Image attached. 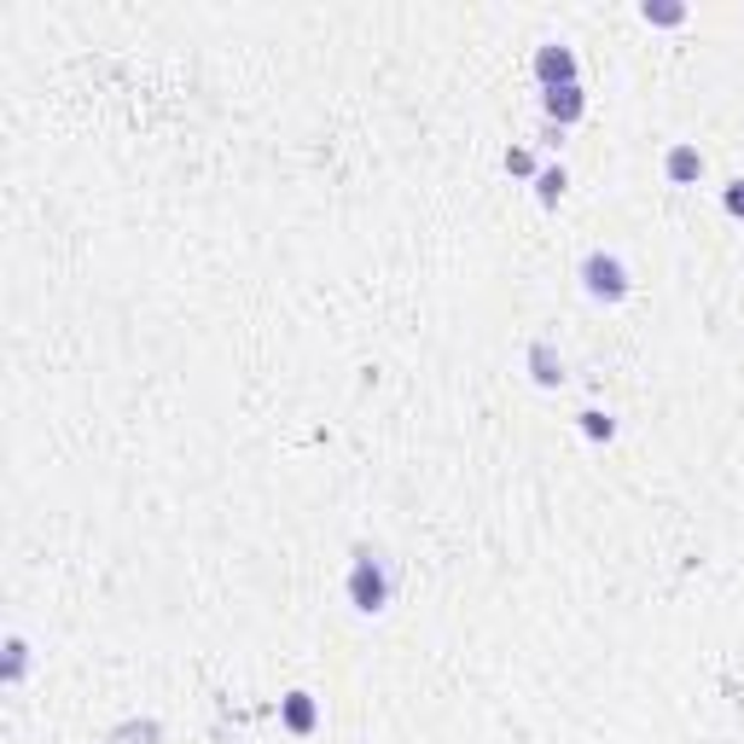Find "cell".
<instances>
[{
    "label": "cell",
    "mask_w": 744,
    "mask_h": 744,
    "mask_svg": "<svg viewBox=\"0 0 744 744\" xmlns=\"http://www.w3.org/2000/svg\"><path fill=\"white\" fill-rule=\"evenodd\" d=\"M582 286H587V297H599V302H623L628 297V268L617 262V256L594 250L582 262Z\"/></svg>",
    "instance_id": "obj_1"
},
{
    "label": "cell",
    "mask_w": 744,
    "mask_h": 744,
    "mask_svg": "<svg viewBox=\"0 0 744 744\" xmlns=\"http://www.w3.org/2000/svg\"><path fill=\"white\" fill-rule=\"evenodd\" d=\"M349 599L355 611H384V599H390V582H384V571L373 564V553H355V571H349Z\"/></svg>",
    "instance_id": "obj_2"
},
{
    "label": "cell",
    "mask_w": 744,
    "mask_h": 744,
    "mask_svg": "<svg viewBox=\"0 0 744 744\" xmlns=\"http://www.w3.org/2000/svg\"><path fill=\"white\" fill-rule=\"evenodd\" d=\"M535 76L547 82V93L553 88H576V53L571 47H542V53H535Z\"/></svg>",
    "instance_id": "obj_3"
},
{
    "label": "cell",
    "mask_w": 744,
    "mask_h": 744,
    "mask_svg": "<svg viewBox=\"0 0 744 744\" xmlns=\"http://www.w3.org/2000/svg\"><path fill=\"white\" fill-rule=\"evenodd\" d=\"M663 169H669L675 187H692L704 175V158H698V146H669V163H663Z\"/></svg>",
    "instance_id": "obj_4"
},
{
    "label": "cell",
    "mask_w": 744,
    "mask_h": 744,
    "mask_svg": "<svg viewBox=\"0 0 744 744\" xmlns=\"http://www.w3.org/2000/svg\"><path fill=\"white\" fill-rule=\"evenodd\" d=\"M582 111H587V99H582V88H553V93H547V117H553L558 128H564V122H576Z\"/></svg>",
    "instance_id": "obj_5"
},
{
    "label": "cell",
    "mask_w": 744,
    "mask_h": 744,
    "mask_svg": "<svg viewBox=\"0 0 744 744\" xmlns=\"http://www.w3.org/2000/svg\"><path fill=\"white\" fill-rule=\"evenodd\" d=\"M315 722H320L315 698H309V692H291V698H286V727L291 733H315Z\"/></svg>",
    "instance_id": "obj_6"
},
{
    "label": "cell",
    "mask_w": 744,
    "mask_h": 744,
    "mask_svg": "<svg viewBox=\"0 0 744 744\" xmlns=\"http://www.w3.org/2000/svg\"><path fill=\"white\" fill-rule=\"evenodd\" d=\"M529 367H535V384H547V390H553V384H564V367L553 361V349H547V344H535V349H529Z\"/></svg>",
    "instance_id": "obj_7"
},
{
    "label": "cell",
    "mask_w": 744,
    "mask_h": 744,
    "mask_svg": "<svg viewBox=\"0 0 744 744\" xmlns=\"http://www.w3.org/2000/svg\"><path fill=\"white\" fill-rule=\"evenodd\" d=\"M535 198H542V204H558V198H564V169H542V175H535Z\"/></svg>",
    "instance_id": "obj_8"
},
{
    "label": "cell",
    "mask_w": 744,
    "mask_h": 744,
    "mask_svg": "<svg viewBox=\"0 0 744 744\" xmlns=\"http://www.w3.org/2000/svg\"><path fill=\"white\" fill-rule=\"evenodd\" d=\"M582 430L594 436V443H611V436H617V419L611 414H582Z\"/></svg>",
    "instance_id": "obj_9"
},
{
    "label": "cell",
    "mask_w": 744,
    "mask_h": 744,
    "mask_svg": "<svg viewBox=\"0 0 744 744\" xmlns=\"http://www.w3.org/2000/svg\"><path fill=\"white\" fill-rule=\"evenodd\" d=\"M23 663H30V646L12 634V639H7V681H23Z\"/></svg>",
    "instance_id": "obj_10"
},
{
    "label": "cell",
    "mask_w": 744,
    "mask_h": 744,
    "mask_svg": "<svg viewBox=\"0 0 744 744\" xmlns=\"http://www.w3.org/2000/svg\"><path fill=\"white\" fill-rule=\"evenodd\" d=\"M506 169H512V175H535V158H529L524 146H512V151H506Z\"/></svg>",
    "instance_id": "obj_11"
},
{
    "label": "cell",
    "mask_w": 744,
    "mask_h": 744,
    "mask_svg": "<svg viewBox=\"0 0 744 744\" xmlns=\"http://www.w3.org/2000/svg\"><path fill=\"white\" fill-rule=\"evenodd\" d=\"M722 204H727V216H738V221H744V181H733Z\"/></svg>",
    "instance_id": "obj_12"
},
{
    "label": "cell",
    "mask_w": 744,
    "mask_h": 744,
    "mask_svg": "<svg viewBox=\"0 0 744 744\" xmlns=\"http://www.w3.org/2000/svg\"><path fill=\"white\" fill-rule=\"evenodd\" d=\"M646 18H652V23H681L686 12H681V7H646Z\"/></svg>",
    "instance_id": "obj_13"
}]
</instances>
